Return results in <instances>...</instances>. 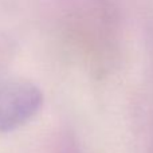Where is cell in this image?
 Wrapping results in <instances>:
<instances>
[{"label":"cell","mask_w":153,"mask_h":153,"mask_svg":"<svg viewBox=\"0 0 153 153\" xmlns=\"http://www.w3.org/2000/svg\"><path fill=\"white\" fill-rule=\"evenodd\" d=\"M42 93L35 85L22 79L0 83V132H10L23 125L38 111Z\"/></svg>","instance_id":"1"}]
</instances>
